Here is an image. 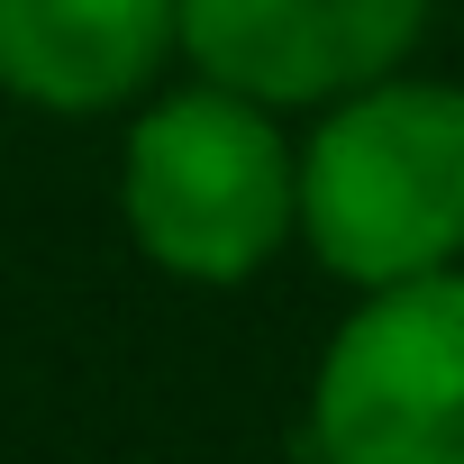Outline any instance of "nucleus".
I'll return each mask as SVG.
<instances>
[{
    "instance_id": "nucleus-1",
    "label": "nucleus",
    "mask_w": 464,
    "mask_h": 464,
    "mask_svg": "<svg viewBox=\"0 0 464 464\" xmlns=\"http://www.w3.org/2000/svg\"><path fill=\"white\" fill-rule=\"evenodd\" d=\"M119 227L164 283L237 292L301 246V137L209 73L146 92L119 137Z\"/></svg>"
},
{
    "instance_id": "nucleus-2",
    "label": "nucleus",
    "mask_w": 464,
    "mask_h": 464,
    "mask_svg": "<svg viewBox=\"0 0 464 464\" xmlns=\"http://www.w3.org/2000/svg\"><path fill=\"white\" fill-rule=\"evenodd\" d=\"M301 246L328 283L382 292L464 265V82L382 73L301 128Z\"/></svg>"
},
{
    "instance_id": "nucleus-3",
    "label": "nucleus",
    "mask_w": 464,
    "mask_h": 464,
    "mask_svg": "<svg viewBox=\"0 0 464 464\" xmlns=\"http://www.w3.org/2000/svg\"><path fill=\"white\" fill-rule=\"evenodd\" d=\"M319 464H464V265L355 292L310 364Z\"/></svg>"
},
{
    "instance_id": "nucleus-4",
    "label": "nucleus",
    "mask_w": 464,
    "mask_h": 464,
    "mask_svg": "<svg viewBox=\"0 0 464 464\" xmlns=\"http://www.w3.org/2000/svg\"><path fill=\"white\" fill-rule=\"evenodd\" d=\"M437 0H173V46L191 73L265 110H328L419 55Z\"/></svg>"
},
{
    "instance_id": "nucleus-5",
    "label": "nucleus",
    "mask_w": 464,
    "mask_h": 464,
    "mask_svg": "<svg viewBox=\"0 0 464 464\" xmlns=\"http://www.w3.org/2000/svg\"><path fill=\"white\" fill-rule=\"evenodd\" d=\"M173 55V0H0V92L46 119L128 110Z\"/></svg>"
}]
</instances>
